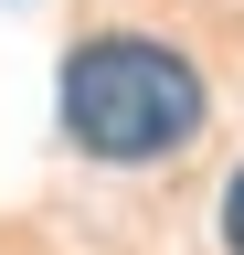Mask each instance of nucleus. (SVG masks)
Here are the masks:
<instances>
[{"instance_id":"f257e3e1","label":"nucleus","mask_w":244,"mask_h":255,"mask_svg":"<svg viewBox=\"0 0 244 255\" xmlns=\"http://www.w3.org/2000/svg\"><path fill=\"white\" fill-rule=\"evenodd\" d=\"M64 138L85 159H117V170L191 149L202 138L191 53H170L160 32H96V43H75V64H64Z\"/></svg>"},{"instance_id":"f03ea898","label":"nucleus","mask_w":244,"mask_h":255,"mask_svg":"<svg viewBox=\"0 0 244 255\" xmlns=\"http://www.w3.org/2000/svg\"><path fill=\"white\" fill-rule=\"evenodd\" d=\"M223 245L244 255V170H234V191H223Z\"/></svg>"}]
</instances>
